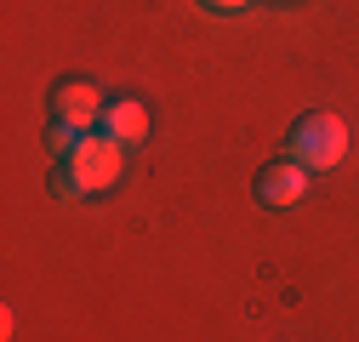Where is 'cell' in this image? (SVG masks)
<instances>
[{"label":"cell","instance_id":"3","mask_svg":"<svg viewBox=\"0 0 359 342\" xmlns=\"http://www.w3.org/2000/svg\"><path fill=\"white\" fill-rule=\"evenodd\" d=\"M46 114H52V125H74V132H86V125H97L103 97H97L92 80H63L52 92V103H46Z\"/></svg>","mask_w":359,"mask_h":342},{"label":"cell","instance_id":"2","mask_svg":"<svg viewBox=\"0 0 359 342\" xmlns=\"http://www.w3.org/2000/svg\"><path fill=\"white\" fill-rule=\"evenodd\" d=\"M342 154H348V125L337 114L320 109V114H302L291 125V160H302L308 171H331Z\"/></svg>","mask_w":359,"mask_h":342},{"label":"cell","instance_id":"5","mask_svg":"<svg viewBox=\"0 0 359 342\" xmlns=\"http://www.w3.org/2000/svg\"><path fill=\"white\" fill-rule=\"evenodd\" d=\"M97 125H103V137H114L120 149H137L149 137V109L137 97H114V103H103Z\"/></svg>","mask_w":359,"mask_h":342},{"label":"cell","instance_id":"1","mask_svg":"<svg viewBox=\"0 0 359 342\" xmlns=\"http://www.w3.org/2000/svg\"><path fill=\"white\" fill-rule=\"evenodd\" d=\"M120 171H126V149L103 132H80L69 143V154H57V194L69 200H86V194H103L120 183Z\"/></svg>","mask_w":359,"mask_h":342},{"label":"cell","instance_id":"4","mask_svg":"<svg viewBox=\"0 0 359 342\" xmlns=\"http://www.w3.org/2000/svg\"><path fill=\"white\" fill-rule=\"evenodd\" d=\"M302 189H308V165L302 160H274V165H262L257 183H251V194L262 205H297Z\"/></svg>","mask_w":359,"mask_h":342},{"label":"cell","instance_id":"6","mask_svg":"<svg viewBox=\"0 0 359 342\" xmlns=\"http://www.w3.org/2000/svg\"><path fill=\"white\" fill-rule=\"evenodd\" d=\"M200 6H211V12H240V6H251V0H200Z\"/></svg>","mask_w":359,"mask_h":342}]
</instances>
